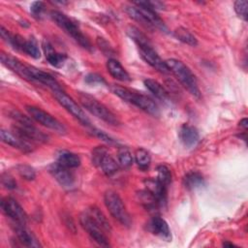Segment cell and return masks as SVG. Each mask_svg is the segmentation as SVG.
I'll return each mask as SVG.
<instances>
[{
  "mask_svg": "<svg viewBox=\"0 0 248 248\" xmlns=\"http://www.w3.org/2000/svg\"><path fill=\"white\" fill-rule=\"evenodd\" d=\"M96 42H97V46L103 51L104 54H106V55H113L114 54V50L112 49L110 45L104 38L98 37Z\"/></svg>",
  "mask_w": 248,
  "mask_h": 248,
  "instance_id": "e575fe53",
  "label": "cell"
},
{
  "mask_svg": "<svg viewBox=\"0 0 248 248\" xmlns=\"http://www.w3.org/2000/svg\"><path fill=\"white\" fill-rule=\"evenodd\" d=\"M26 110L29 113L30 117L41 125L59 134H65L67 132L65 126L46 110L34 106H27Z\"/></svg>",
  "mask_w": 248,
  "mask_h": 248,
  "instance_id": "30bf717a",
  "label": "cell"
},
{
  "mask_svg": "<svg viewBox=\"0 0 248 248\" xmlns=\"http://www.w3.org/2000/svg\"><path fill=\"white\" fill-rule=\"evenodd\" d=\"M85 81L88 84H103L105 83V79L102 76L98 74H89L85 77Z\"/></svg>",
  "mask_w": 248,
  "mask_h": 248,
  "instance_id": "f35d334b",
  "label": "cell"
},
{
  "mask_svg": "<svg viewBox=\"0 0 248 248\" xmlns=\"http://www.w3.org/2000/svg\"><path fill=\"white\" fill-rule=\"evenodd\" d=\"M92 163L107 176L113 175L119 169L118 162L109 155L105 146H97L93 149Z\"/></svg>",
  "mask_w": 248,
  "mask_h": 248,
  "instance_id": "ba28073f",
  "label": "cell"
},
{
  "mask_svg": "<svg viewBox=\"0 0 248 248\" xmlns=\"http://www.w3.org/2000/svg\"><path fill=\"white\" fill-rule=\"evenodd\" d=\"M138 4L144 6L146 8H149L153 11H157V10H164L165 9V3L161 2V1H136Z\"/></svg>",
  "mask_w": 248,
  "mask_h": 248,
  "instance_id": "d590c367",
  "label": "cell"
},
{
  "mask_svg": "<svg viewBox=\"0 0 248 248\" xmlns=\"http://www.w3.org/2000/svg\"><path fill=\"white\" fill-rule=\"evenodd\" d=\"M147 230L154 235L166 241L171 240V232L168 223L165 219L159 216H155L150 219V221L147 223Z\"/></svg>",
  "mask_w": 248,
  "mask_h": 248,
  "instance_id": "9a60e30c",
  "label": "cell"
},
{
  "mask_svg": "<svg viewBox=\"0 0 248 248\" xmlns=\"http://www.w3.org/2000/svg\"><path fill=\"white\" fill-rule=\"evenodd\" d=\"M170 72L177 78L181 85L194 97L200 98L201 91L198 86V81L196 76L192 73L188 66H186L182 61L177 59H168L165 61Z\"/></svg>",
  "mask_w": 248,
  "mask_h": 248,
  "instance_id": "3957f363",
  "label": "cell"
},
{
  "mask_svg": "<svg viewBox=\"0 0 248 248\" xmlns=\"http://www.w3.org/2000/svg\"><path fill=\"white\" fill-rule=\"evenodd\" d=\"M16 170H17V172L18 174L25 180H28V181H31V180H34L35 177H36V171L35 170L29 166V165H25V164H21V165H18L16 167Z\"/></svg>",
  "mask_w": 248,
  "mask_h": 248,
  "instance_id": "1f68e13d",
  "label": "cell"
},
{
  "mask_svg": "<svg viewBox=\"0 0 248 248\" xmlns=\"http://www.w3.org/2000/svg\"><path fill=\"white\" fill-rule=\"evenodd\" d=\"M239 125H240L241 127H243V128L246 130V129H247V118L245 117V118H243L242 120H240Z\"/></svg>",
  "mask_w": 248,
  "mask_h": 248,
  "instance_id": "ab89813d",
  "label": "cell"
},
{
  "mask_svg": "<svg viewBox=\"0 0 248 248\" xmlns=\"http://www.w3.org/2000/svg\"><path fill=\"white\" fill-rule=\"evenodd\" d=\"M57 163L69 169H74L78 168L80 165V158L76 153L62 150L57 154Z\"/></svg>",
  "mask_w": 248,
  "mask_h": 248,
  "instance_id": "603a6c76",
  "label": "cell"
},
{
  "mask_svg": "<svg viewBox=\"0 0 248 248\" xmlns=\"http://www.w3.org/2000/svg\"><path fill=\"white\" fill-rule=\"evenodd\" d=\"M79 223L83 230L89 234V236L99 245L108 247L109 246L108 239L106 235V232L101 228V226L87 213L84 211L79 216Z\"/></svg>",
  "mask_w": 248,
  "mask_h": 248,
  "instance_id": "9c48e42d",
  "label": "cell"
},
{
  "mask_svg": "<svg viewBox=\"0 0 248 248\" xmlns=\"http://www.w3.org/2000/svg\"><path fill=\"white\" fill-rule=\"evenodd\" d=\"M53 95L57 102L67 110L69 111L75 118H77L80 123H82L85 126L90 127V120L88 117L85 115L84 111L78 106V104L71 98L69 97L63 89L61 90H55L53 91Z\"/></svg>",
  "mask_w": 248,
  "mask_h": 248,
  "instance_id": "8fae6325",
  "label": "cell"
},
{
  "mask_svg": "<svg viewBox=\"0 0 248 248\" xmlns=\"http://www.w3.org/2000/svg\"><path fill=\"white\" fill-rule=\"evenodd\" d=\"M1 58V62L9 69H11L13 72H15L16 74H17L18 76H20L21 78L27 79L28 77V69H29V65H26L24 63H22L21 61H19L17 58L6 54L4 52L1 53L0 55Z\"/></svg>",
  "mask_w": 248,
  "mask_h": 248,
  "instance_id": "ac0fdd59",
  "label": "cell"
},
{
  "mask_svg": "<svg viewBox=\"0 0 248 248\" xmlns=\"http://www.w3.org/2000/svg\"><path fill=\"white\" fill-rule=\"evenodd\" d=\"M9 116L14 120L13 131L16 132L20 137L32 141V142H46L48 140L47 135L38 129L31 118L22 114L17 110H12Z\"/></svg>",
  "mask_w": 248,
  "mask_h": 248,
  "instance_id": "7a4b0ae2",
  "label": "cell"
},
{
  "mask_svg": "<svg viewBox=\"0 0 248 248\" xmlns=\"http://www.w3.org/2000/svg\"><path fill=\"white\" fill-rule=\"evenodd\" d=\"M127 34L136 43V45L138 46L139 53L140 57L147 64H149L152 68H154L155 70L163 74L170 72L166 65V62L154 50L148 38L142 32H140L138 28L134 26H130L127 29Z\"/></svg>",
  "mask_w": 248,
  "mask_h": 248,
  "instance_id": "6da1fadb",
  "label": "cell"
},
{
  "mask_svg": "<svg viewBox=\"0 0 248 248\" xmlns=\"http://www.w3.org/2000/svg\"><path fill=\"white\" fill-rule=\"evenodd\" d=\"M90 132L92 133V135H94L95 137L101 139L102 140H104V141H106V142H108V143H113V142H114V140H113L111 137H109V136L107 135L105 132H103V131H101V130H99V129L92 128V127L90 126Z\"/></svg>",
  "mask_w": 248,
  "mask_h": 248,
  "instance_id": "74e56055",
  "label": "cell"
},
{
  "mask_svg": "<svg viewBox=\"0 0 248 248\" xmlns=\"http://www.w3.org/2000/svg\"><path fill=\"white\" fill-rule=\"evenodd\" d=\"M157 180L161 182L163 185L169 187L171 183V171L165 165H159L157 167Z\"/></svg>",
  "mask_w": 248,
  "mask_h": 248,
  "instance_id": "4dcf8cb0",
  "label": "cell"
},
{
  "mask_svg": "<svg viewBox=\"0 0 248 248\" xmlns=\"http://www.w3.org/2000/svg\"><path fill=\"white\" fill-rule=\"evenodd\" d=\"M144 183L146 186V190L149 191L156 199L159 207H164L167 203L168 187L163 185L157 179H147Z\"/></svg>",
  "mask_w": 248,
  "mask_h": 248,
  "instance_id": "2e32d148",
  "label": "cell"
},
{
  "mask_svg": "<svg viewBox=\"0 0 248 248\" xmlns=\"http://www.w3.org/2000/svg\"><path fill=\"white\" fill-rule=\"evenodd\" d=\"M45 11V3L42 1H35L30 6V13L35 18H40Z\"/></svg>",
  "mask_w": 248,
  "mask_h": 248,
  "instance_id": "836d02e7",
  "label": "cell"
},
{
  "mask_svg": "<svg viewBox=\"0 0 248 248\" xmlns=\"http://www.w3.org/2000/svg\"><path fill=\"white\" fill-rule=\"evenodd\" d=\"M135 162L140 170H147L151 164V157L148 151L144 148H139L135 153Z\"/></svg>",
  "mask_w": 248,
  "mask_h": 248,
  "instance_id": "484cf974",
  "label": "cell"
},
{
  "mask_svg": "<svg viewBox=\"0 0 248 248\" xmlns=\"http://www.w3.org/2000/svg\"><path fill=\"white\" fill-rule=\"evenodd\" d=\"M87 213L101 226V228L106 232L109 233L111 232V227H110V224H109L108 220L107 219L105 214L97 206H91L87 210Z\"/></svg>",
  "mask_w": 248,
  "mask_h": 248,
  "instance_id": "d4e9b609",
  "label": "cell"
},
{
  "mask_svg": "<svg viewBox=\"0 0 248 248\" xmlns=\"http://www.w3.org/2000/svg\"><path fill=\"white\" fill-rule=\"evenodd\" d=\"M14 231L18 239V241L26 246V247H41V244L39 242V240L37 239V237L32 233V232H30L25 225H21V224H15L14 225Z\"/></svg>",
  "mask_w": 248,
  "mask_h": 248,
  "instance_id": "e0dca14e",
  "label": "cell"
},
{
  "mask_svg": "<svg viewBox=\"0 0 248 248\" xmlns=\"http://www.w3.org/2000/svg\"><path fill=\"white\" fill-rule=\"evenodd\" d=\"M1 140L8 145H11L16 149H19L23 152H30L33 150L34 142L20 137L16 132H11L2 129L0 132Z\"/></svg>",
  "mask_w": 248,
  "mask_h": 248,
  "instance_id": "4fadbf2b",
  "label": "cell"
},
{
  "mask_svg": "<svg viewBox=\"0 0 248 248\" xmlns=\"http://www.w3.org/2000/svg\"><path fill=\"white\" fill-rule=\"evenodd\" d=\"M104 201L107 208L115 220L126 227H129L132 224L131 216L128 213L122 199L115 191L108 190L104 195Z\"/></svg>",
  "mask_w": 248,
  "mask_h": 248,
  "instance_id": "52a82bcc",
  "label": "cell"
},
{
  "mask_svg": "<svg viewBox=\"0 0 248 248\" xmlns=\"http://www.w3.org/2000/svg\"><path fill=\"white\" fill-rule=\"evenodd\" d=\"M174 37L181 41L184 44H187L192 46H196L198 45L197 38L186 28L184 27H178L173 31Z\"/></svg>",
  "mask_w": 248,
  "mask_h": 248,
  "instance_id": "4316f807",
  "label": "cell"
},
{
  "mask_svg": "<svg viewBox=\"0 0 248 248\" xmlns=\"http://www.w3.org/2000/svg\"><path fill=\"white\" fill-rule=\"evenodd\" d=\"M145 87L159 100H161L162 102H167L170 99V95L169 92L165 89V87L160 84L158 81L152 79V78H147L144 79L143 81Z\"/></svg>",
  "mask_w": 248,
  "mask_h": 248,
  "instance_id": "7402d4cb",
  "label": "cell"
},
{
  "mask_svg": "<svg viewBox=\"0 0 248 248\" xmlns=\"http://www.w3.org/2000/svg\"><path fill=\"white\" fill-rule=\"evenodd\" d=\"M21 51L25 52L26 54H28L29 56L38 59L41 56V51L40 48L38 46L37 42L34 39H30V40H24Z\"/></svg>",
  "mask_w": 248,
  "mask_h": 248,
  "instance_id": "f546056e",
  "label": "cell"
},
{
  "mask_svg": "<svg viewBox=\"0 0 248 248\" xmlns=\"http://www.w3.org/2000/svg\"><path fill=\"white\" fill-rule=\"evenodd\" d=\"M247 7H248V2L245 0H237L234 2V11L236 15L241 17L243 20H247Z\"/></svg>",
  "mask_w": 248,
  "mask_h": 248,
  "instance_id": "d6a6232c",
  "label": "cell"
},
{
  "mask_svg": "<svg viewBox=\"0 0 248 248\" xmlns=\"http://www.w3.org/2000/svg\"><path fill=\"white\" fill-rule=\"evenodd\" d=\"M111 91L116 96L121 98L123 101L133 104L134 106L138 107L139 108H140L141 110L145 111L146 113L152 116H158L160 114L157 104L152 99H150L149 97L143 94L134 92L126 87L119 86V85H112Z\"/></svg>",
  "mask_w": 248,
  "mask_h": 248,
  "instance_id": "277c9868",
  "label": "cell"
},
{
  "mask_svg": "<svg viewBox=\"0 0 248 248\" xmlns=\"http://www.w3.org/2000/svg\"><path fill=\"white\" fill-rule=\"evenodd\" d=\"M43 49L45 52L46 59L51 66L60 68L64 65V63L67 59V56L64 53L56 51L54 49V47L52 46V45L48 41L45 40L43 42Z\"/></svg>",
  "mask_w": 248,
  "mask_h": 248,
  "instance_id": "d6986e66",
  "label": "cell"
},
{
  "mask_svg": "<svg viewBox=\"0 0 248 248\" xmlns=\"http://www.w3.org/2000/svg\"><path fill=\"white\" fill-rule=\"evenodd\" d=\"M183 184L186 189L195 190L204 185V178L198 171H190L185 174L183 178Z\"/></svg>",
  "mask_w": 248,
  "mask_h": 248,
  "instance_id": "cb8c5ba5",
  "label": "cell"
},
{
  "mask_svg": "<svg viewBox=\"0 0 248 248\" xmlns=\"http://www.w3.org/2000/svg\"><path fill=\"white\" fill-rule=\"evenodd\" d=\"M1 182H2V185L9 189V190H13V189H16V180L14 179L13 176H11L9 173H3L2 176H1Z\"/></svg>",
  "mask_w": 248,
  "mask_h": 248,
  "instance_id": "8d00e7d4",
  "label": "cell"
},
{
  "mask_svg": "<svg viewBox=\"0 0 248 248\" xmlns=\"http://www.w3.org/2000/svg\"><path fill=\"white\" fill-rule=\"evenodd\" d=\"M107 69L108 73L117 80L120 81H130L131 78L128 72L120 64V62L114 58H109L107 62Z\"/></svg>",
  "mask_w": 248,
  "mask_h": 248,
  "instance_id": "44dd1931",
  "label": "cell"
},
{
  "mask_svg": "<svg viewBox=\"0 0 248 248\" xmlns=\"http://www.w3.org/2000/svg\"><path fill=\"white\" fill-rule=\"evenodd\" d=\"M223 246H234V244L232 243V242H229V241H225L223 243Z\"/></svg>",
  "mask_w": 248,
  "mask_h": 248,
  "instance_id": "60d3db41",
  "label": "cell"
},
{
  "mask_svg": "<svg viewBox=\"0 0 248 248\" xmlns=\"http://www.w3.org/2000/svg\"><path fill=\"white\" fill-rule=\"evenodd\" d=\"M49 171L55 180L63 187L70 189L75 184V175L71 171V169L60 165L59 163H54L50 166Z\"/></svg>",
  "mask_w": 248,
  "mask_h": 248,
  "instance_id": "5bb4252c",
  "label": "cell"
},
{
  "mask_svg": "<svg viewBox=\"0 0 248 248\" xmlns=\"http://www.w3.org/2000/svg\"><path fill=\"white\" fill-rule=\"evenodd\" d=\"M117 162L119 167L128 169L133 164V155L127 147H121L117 153Z\"/></svg>",
  "mask_w": 248,
  "mask_h": 248,
  "instance_id": "83f0119b",
  "label": "cell"
},
{
  "mask_svg": "<svg viewBox=\"0 0 248 248\" xmlns=\"http://www.w3.org/2000/svg\"><path fill=\"white\" fill-rule=\"evenodd\" d=\"M179 139L181 142L186 146V147H193L195 146L199 140H200V135L198 130L189 124H183L178 132Z\"/></svg>",
  "mask_w": 248,
  "mask_h": 248,
  "instance_id": "ffe728a7",
  "label": "cell"
},
{
  "mask_svg": "<svg viewBox=\"0 0 248 248\" xmlns=\"http://www.w3.org/2000/svg\"><path fill=\"white\" fill-rule=\"evenodd\" d=\"M1 208L5 215L13 220L14 224H26L27 214L15 199L11 197H6L2 199Z\"/></svg>",
  "mask_w": 248,
  "mask_h": 248,
  "instance_id": "7c38bea8",
  "label": "cell"
},
{
  "mask_svg": "<svg viewBox=\"0 0 248 248\" xmlns=\"http://www.w3.org/2000/svg\"><path fill=\"white\" fill-rule=\"evenodd\" d=\"M50 16L52 20L59 26L65 33H67L70 37H72L79 46L87 50H91L92 46L89 40L84 36V34L79 29L78 25L69 18L66 15L58 11H52L50 13Z\"/></svg>",
  "mask_w": 248,
  "mask_h": 248,
  "instance_id": "5b68a950",
  "label": "cell"
},
{
  "mask_svg": "<svg viewBox=\"0 0 248 248\" xmlns=\"http://www.w3.org/2000/svg\"><path fill=\"white\" fill-rule=\"evenodd\" d=\"M139 200L140 203L147 209H155L159 207V204L154 196L147 190L140 191L139 194Z\"/></svg>",
  "mask_w": 248,
  "mask_h": 248,
  "instance_id": "f1b7e54d",
  "label": "cell"
},
{
  "mask_svg": "<svg viewBox=\"0 0 248 248\" xmlns=\"http://www.w3.org/2000/svg\"><path fill=\"white\" fill-rule=\"evenodd\" d=\"M78 99L80 104L83 106V108H85L91 114L102 119L108 124L114 125V126L119 124V120L116 117V115L111 110H109L104 104L99 102L94 97L90 96L89 94L79 92Z\"/></svg>",
  "mask_w": 248,
  "mask_h": 248,
  "instance_id": "8992f818",
  "label": "cell"
}]
</instances>
